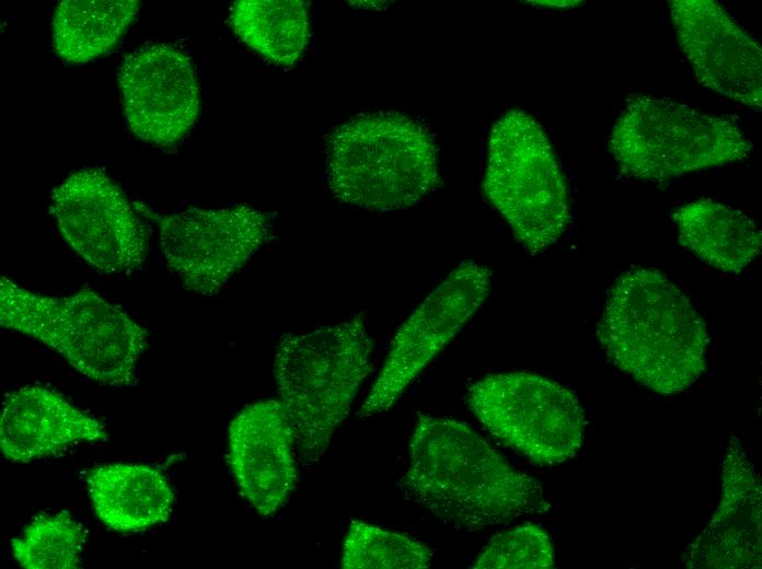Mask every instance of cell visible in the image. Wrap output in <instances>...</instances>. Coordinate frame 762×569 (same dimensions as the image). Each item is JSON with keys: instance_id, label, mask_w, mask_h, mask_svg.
<instances>
[{"instance_id": "9", "label": "cell", "mask_w": 762, "mask_h": 569, "mask_svg": "<svg viewBox=\"0 0 762 569\" xmlns=\"http://www.w3.org/2000/svg\"><path fill=\"white\" fill-rule=\"evenodd\" d=\"M135 208L157 223L170 271L185 290L201 295L217 294L272 232L268 217L246 205L172 214H160L140 201Z\"/></svg>"}, {"instance_id": "7", "label": "cell", "mask_w": 762, "mask_h": 569, "mask_svg": "<svg viewBox=\"0 0 762 569\" xmlns=\"http://www.w3.org/2000/svg\"><path fill=\"white\" fill-rule=\"evenodd\" d=\"M483 189L533 255L556 243L569 222L567 186L554 150L541 125L523 111H507L495 121Z\"/></svg>"}, {"instance_id": "18", "label": "cell", "mask_w": 762, "mask_h": 569, "mask_svg": "<svg viewBox=\"0 0 762 569\" xmlns=\"http://www.w3.org/2000/svg\"><path fill=\"white\" fill-rule=\"evenodd\" d=\"M679 242L702 262L738 274L759 255L761 232L743 212L712 199H698L673 214Z\"/></svg>"}, {"instance_id": "22", "label": "cell", "mask_w": 762, "mask_h": 569, "mask_svg": "<svg viewBox=\"0 0 762 569\" xmlns=\"http://www.w3.org/2000/svg\"><path fill=\"white\" fill-rule=\"evenodd\" d=\"M432 553L408 535L353 520L344 538L340 566L346 569L428 568Z\"/></svg>"}, {"instance_id": "10", "label": "cell", "mask_w": 762, "mask_h": 569, "mask_svg": "<svg viewBox=\"0 0 762 569\" xmlns=\"http://www.w3.org/2000/svg\"><path fill=\"white\" fill-rule=\"evenodd\" d=\"M492 290V271L466 260L455 267L396 332L383 365L357 411L389 410L428 362L463 328Z\"/></svg>"}, {"instance_id": "15", "label": "cell", "mask_w": 762, "mask_h": 569, "mask_svg": "<svg viewBox=\"0 0 762 569\" xmlns=\"http://www.w3.org/2000/svg\"><path fill=\"white\" fill-rule=\"evenodd\" d=\"M760 474L737 437L721 463V492L707 525L686 545L681 561L691 569L761 568Z\"/></svg>"}, {"instance_id": "20", "label": "cell", "mask_w": 762, "mask_h": 569, "mask_svg": "<svg viewBox=\"0 0 762 569\" xmlns=\"http://www.w3.org/2000/svg\"><path fill=\"white\" fill-rule=\"evenodd\" d=\"M230 24L250 48L285 67L301 58L310 37L309 9L301 0L236 1Z\"/></svg>"}, {"instance_id": "6", "label": "cell", "mask_w": 762, "mask_h": 569, "mask_svg": "<svg viewBox=\"0 0 762 569\" xmlns=\"http://www.w3.org/2000/svg\"><path fill=\"white\" fill-rule=\"evenodd\" d=\"M751 141L739 127L668 97L634 94L614 123L609 151L637 181L663 183L747 159Z\"/></svg>"}, {"instance_id": "21", "label": "cell", "mask_w": 762, "mask_h": 569, "mask_svg": "<svg viewBox=\"0 0 762 569\" xmlns=\"http://www.w3.org/2000/svg\"><path fill=\"white\" fill-rule=\"evenodd\" d=\"M86 530L67 511L35 516L11 541L14 560L26 569H78Z\"/></svg>"}, {"instance_id": "13", "label": "cell", "mask_w": 762, "mask_h": 569, "mask_svg": "<svg viewBox=\"0 0 762 569\" xmlns=\"http://www.w3.org/2000/svg\"><path fill=\"white\" fill-rule=\"evenodd\" d=\"M677 40L698 81L760 111L762 51L754 38L713 0H671Z\"/></svg>"}, {"instance_id": "11", "label": "cell", "mask_w": 762, "mask_h": 569, "mask_svg": "<svg viewBox=\"0 0 762 569\" xmlns=\"http://www.w3.org/2000/svg\"><path fill=\"white\" fill-rule=\"evenodd\" d=\"M50 211L62 237L102 274L139 269L148 255L147 232L120 187L101 169L71 173L51 190Z\"/></svg>"}, {"instance_id": "2", "label": "cell", "mask_w": 762, "mask_h": 569, "mask_svg": "<svg viewBox=\"0 0 762 569\" xmlns=\"http://www.w3.org/2000/svg\"><path fill=\"white\" fill-rule=\"evenodd\" d=\"M609 361L659 395L681 394L706 371L709 335L663 272L635 268L613 283L597 329Z\"/></svg>"}, {"instance_id": "16", "label": "cell", "mask_w": 762, "mask_h": 569, "mask_svg": "<svg viewBox=\"0 0 762 569\" xmlns=\"http://www.w3.org/2000/svg\"><path fill=\"white\" fill-rule=\"evenodd\" d=\"M104 425L57 392L26 385L10 393L0 416V449L13 463H30L80 443L103 442Z\"/></svg>"}, {"instance_id": "12", "label": "cell", "mask_w": 762, "mask_h": 569, "mask_svg": "<svg viewBox=\"0 0 762 569\" xmlns=\"http://www.w3.org/2000/svg\"><path fill=\"white\" fill-rule=\"evenodd\" d=\"M122 108L130 131L155 147H171L194 125L199 86L183 51L157 44L126 56L119 67Z\"/></svg>"}, {"instance_id": "3", "label": "cell", "mask_w": 762, "mask_h": 569, "mask_svg": "<svg viewBox=\"0 0 762 569\" xmlns=\"http://www.w3.org/2000/svg\"><path fill=\"white\" fill-rule=\"evenodd\" d=\"M373 348L365 313L279 338L274 379L303 462L325 454L370 372Z\"/></svg>"}, {"instance_id": "5", "label": "cell", "mask_w": 762, "mask_h": 569, "mask_svg": "<svg viewBox=\"0 0 762 569\" xmlns=\"http://www.w3.org/2000/svg\"><path fill=\"white\" fill-rule=\"evenodd\" d=\"M331 194L353 207L393 211L434 191L440 181L435 141L417 120L400 113L358 115L326 138Z\"/></svg>"}, {"instance_id": "1", "label": "cell", "mask_w": 762, "mask_h": 569, "mask_svg": "<svg viewBox=\"0 0 762 569\" xmlns=\"http://www.w3.org/2000/svg\"><path fill=\"white\" fill-rule=\"evenodd\" d=\"M408 501L465 532L551 509L538 479L516 469L466 423L419 414L401 480Z\"/></svg>"}, {"instance_id": "4", "label": "cell", "mask_w": 762, "mask_h": 569, "mask_svg": "<svg viewBox=\"0 0 762 569\" xmlns=\"http://www.w3.org/2000/svg\"><path fill=\"white\" fill-rule=\"evenodd\" d=\"M0 325L61 355L79 373L99 384H137L149 332L95 291L62 295L32 292L0 278Z\"/></svg>"}, {"instance_id": "23", "label": "cell", "mask_w": 762, "mask_h": 569, "mask_svg": "<svg viewBox=\"0 0 762 569\" xmlns=\"http://www.w3.org/2000/svg\"><path fill=\"white\" fill-rule=\"evenodd\" d=\"M554 564L550 535L541 526L527 523L495 535L471 567L547 569Z\"/></svg>"}, {"instance_id": "8", "label": "cell", "mask_w": 762, "mask_h": 569, "mask_svg": "<svg viewBox=\"0 0 762 569\" xmlns=\"http://www.w3.org/2000/svg\"><path fill=\"white\" fill-rule=\"evenodd\" d=\"M466 402L488 432L535 464L564 463L581 448L585 411L574 393L551 379L490 374L471 385Z\"/></svg>"}, {"instance_id": "17", "label": "cell", "mask_w": 762, "mask_h": 569, "mask_svg": "<svg viewBox=\"0 0 762 569\" xmlns=\"http://www.w3.org/2000/svg\"><path fill=\"white\" fill-rule=\"evenodd\" d=\"M97 518L120 533L146 531L170 518L174 492L157 468L141 464H106L85 476Z\"/></svg>"}, {"instance_id": "14", "label": "cell", "mask_w": 762, "mask_h": 569, "mask_svg": "<svg viewBox=\"0 0 762 569\" xmlns=\"http://www.w3.org/2000/svg\"><path fill=\"white\" fill-rule=\"evenodd\" d=\"M295 442L278 399L245 406L229 425L230 471L242 496L263 516L276 513L296 489Z\"/></svg>"}, {"instance_id": "19", "label": "cell", "mask_w": 762, "mask_h": 569, "mask_svg": "<svg viewBox=\"0 0 762 569\" xmlns=\"http://www.w3.org/2000/svg\"><path fill=\"white\" fill-rule=\"evenodd\" d=\"M136 0H64L51 21L53 47L65 61L84 63L112 49L135 20Z\"/></svg>"}]
</instances>
